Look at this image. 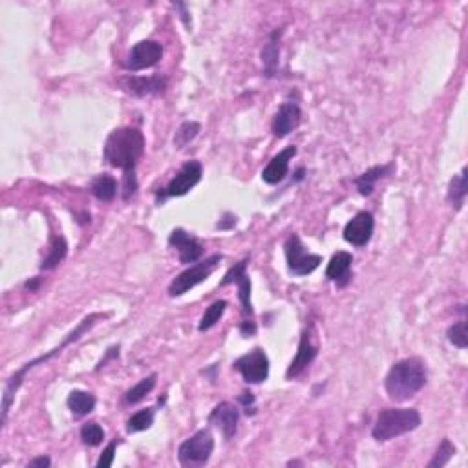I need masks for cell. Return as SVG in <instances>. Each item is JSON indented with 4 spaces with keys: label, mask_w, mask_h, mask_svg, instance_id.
<instances>
[{
    "label": "cell",
    "mask_w": 468,
    "mask_h": 468,
    "mask_svg": "<svg viewBox=\"0 0 468 468\" xmlns=\"http://www.w3.org/2000/svg\"><path fill=\"white\" fill-rule=\"evenodd\" d=\"M202 130V125L196 121H185L183 125L179 126L174 135V146L176 149H183L193 139H196V135Z\"/></svg>",
    "instance_id": "obj_29"
},
{
    "label": "cell",
    "mask_w": 468,
    "mask_h": 468,
    "mask_svg": "<svg viewBox=\"0 0 468 468\" xmlns=\"http://www.w3.org/2000/svg\"><path fill=\"white\" fill-rule=\"evenodd\" d=\"M238 401L243 405V410H246L247 415H255L256 414V406H255V395H252L251 391H243L240 397H238Z\"/></svg>",
    "instance_id": "obj_35"
},
{
    "label": "cell",
    "mask_w": 468,
    "mask_h": 468,
    "mask_svg": "<svg viewBox=\"0 0 468 468\" xmlns=\"http://www.w3.org/2000/svg\"><path fill=\"white\" fill-rule=\"evenodd\" d=\"M68 252V243L64 238H54L52 240V246H50V251L48 255H46V258L43 260V264H40V269H54V267H57L61 262L64 260V256H66Z\"/></svg>",
    "instance_id": "obj_25"
},
{
    "label": "cell",
    "mask_w": 468,
    "mask_h": 468,
    "mask_svg": "<svg viewBox=\"0 0 468 468\" xmlns=\"http://www.w3.org/2000/svg\"><path fill=\"white\" fill-rule=\"evenodd\" d=\"M455 454V446L450 443V439H443L439 444V448L435 452V455L432 458V461L428 463V468H441L448 463L450 459L454 458Z\"/></svg>",
    "instance_id": "obj_30"
},
{
    "label": "cell",
    "mask_w": 468,
    "mask_h": 468,
    "mask_svg": "<svg viewBox=\"0 0 468 468\" xmlns=\"http://www.w3.org/2000/svg\"><path fill=\"white\" fill-rule=\"evenodd\" d=\"M125 88L134 96H158L167 90V79L163 77H132L123 81Z\"/></svg>",
    "instance_id": "obj_19"
},
{
    "label": "cell",
    "mask_w": 468,
    "mask_h": 468,
    "mask_svg": "<svg viewBox=\"0 0 468 468\" xmlns=\"http://www.w3.org/2000/svg\"><path fill=\"white\" fill-rule=\"evenodd\" d=\"M156 379H158V375H156V373H152V375H149L146 379L139 381L137 384H135V386H132L130 390L126 391V393H125L126 405H137L139 401H143V399L149 395L150 391L154 390Z\"/></svg>",
    "instance_id": "obj_26"
},
{
    "label": "cell",
    "mask_w": 468,
    "mask_h": 468,
    "mask_svg": "<svg viewBox=\"0 0 468 468\" xmlns=\"http://www.w3.org/2000/svg\"><path fill=\"white\" fill-rule=\"evenodd\" d=\"M81 439L88 446H99L103 443V439H105V430L97 425V423H86L81 428Z\"/></svg>",
    "instance_id": "obj_31"
},
{
    "label": "cell",
    "mask_w": 468,
    "mask_h": 468,
    "mask_svg": "<svg viewBox=\"0 0 468 468\" xmlns=\"http://www.w3.org/2000/svg\"><path fill=\"white\" fill-rule=\"evenodd\" d=\"M114 357H119V346H114V348L108 349L107 357H105L101 362H99V366H97V370H101V368L105 366V364H107V362L110 361V358H114Z\"/></svg>",
    "instance_id": "obj_38"
},
{
    "label": "cell",
    "mask_w": 468,
    "mask_h": 468,
    "mask_svg": "<svg viewBox=\"0 0 468 468\" xmlns=\"http://www.w3.org/2000/svg\"><path fill=\"white\" fill-rule=\"evenodd\" d=\"M300 121H302V110L299 105L293 101H285L273 119V132L276 137H285L294 128H299Z\"/></svg>",
    "instance_id": "obj_15"
},
{
    "label": "cell",
    "mask_w": 468,
    "mask_h": 468,
    "mask_svg": "<svg viewBox=\"0 0 468 468\" xmlns=\"http://www.w3.org/2000/svg\"><path fill=\"white\" fill-rule=\"evenodd\" d=\"M446 337L455 348L465 349L468 346V335H467V322L465 320H459L454 326H450L448 331H446Z\"/></svg>",
    "instance_id": "obj_32"
},
{
    "label": "cell",
    "mask_w": 468,
    "mask_h": 468,
    "mask_svg": "<svg viewBox=\"0 0 468 468\" xmlns=\"http://www.w3.org/2000/svg\"><path fill=\"white\" fill-rule=\"evenodd\" d=\"M317 355H319V348L311 344L309 335H304L299 344V352H296L293 362H291L289 368H287V372H285V377H287V379H294V377L302 375V373L309 368V364L317 358Z\"/></svg>",
    "instance_id": "obj_17"
},
{
    "label": "cell",
    "mask_w": 468,
    "mask_h": 468,
    "mask_svg": "<svg viewBox=\"0 0 468 468\" xmlns=\"http://www.w3.org/2000/svg\"><path fill=\"white\" fill-rule=\"evenodd\" d=\"M145 154V135L137 128L123 126L112 132L105 143V161L123 174L135 172V165Z\"/></svg>",
    "instance_id": "obj_1"
},
{
    "label": "cell",
    "mask_w": 468,
    "mask_h": 468,
    "mask_svg": "<svg viewBox=\"0 0 468 468\" xmlns=\"http://www.w3.org/2000/svg\"><path fill=\"white\" fill-rule=\"evenodd\" d=\"M161 57H163V46L158 40H141L134 44V48L128 52L125 68L130 72H139V70L156 66Z\"/></svg>",
    "instance_id": "obj_9"
},
{
    "label": "cell",
    "mask_w": 468,
    "mask_h": 468,
    "mask_svg": "<svg viewBox=\"0 0 468 468\" xmlns=\"http://www.w3.org/2000/svg\"><path fill=\"white\" fill-rule=\"evenodd\" d=\"M421 426V414L415 408H384L379 412L372 435L375 441H390Z\"/></svg>",
    "instance_id": "obj_4"
},
{
    "label": "cell",
    "mask_w": 468,
    "mask_h": 468,
    "mask_svg": "<svg viewBox=\"0 0 468 468\" xmlns=\"http://www.w3.org/2000/svg\"><path fill=\"white\" fill-rule=\"evenodd\" d=\"M296 156V146H287L282 152L273 158V160L267 163V167L262 170V179L269 185H276L284 181V178L289 172V161Z\"/></svg>",
    "instance_id": "obj_16"
},
{
    "label": "cell",
    "mask_w": 468,
    "mask_h": 468,
    "mask_svg": "<svg viewBox=\"0 0 468 468\" xmlns=\"http://www.w3.org/2000/svg\"><path fill=\"white\" fill-rule=\"evenodd\" d=\"M352 264H353V256L346 251H338L337 255H333V258L329 260L328 269H326V276L329 280H333L338 287H344L348 284L352 275Z\"/></svg>",
    "instance_id": "obj_18"
},
{
    "label": "cell",
    "mask_w": 468,
    "mask_h": 468,
    "mask_svg": "<svg viewBox=\"0 0 468 468\" xmlns=\"http://www.w3.org/2000/svg\"><path fill=\"white\" fill-rule=\"evenodd\" d=\"M170 246L178 249V256L181 264H194L203 256V246L196 238H193L183 229H174L169 238Z\"/></svg>",
    "instance_id": "obj_14"
},
{
    "label": "cell",
    "mask_w": 468,
    "mask_h": 468,
    "mask_svg": "<svg viewBox=\"0 0 468 468\" xmlns=\"http://www.w3.org/2000/svg\"><path fill=\"white\" fill-rule=\"evenodd\" d=\"M234 370L240 372L243 381L249 384H260L269 377V358L264 349L255 348L234 362Z\"/></svg>",
    "instance_id": "obj_8"
},
{
    "label": "cell",
    "mask_w": 468,
    "mask_h": 468,
    "mask_svg": "<svg viewBox=\"0 0 468 468\" xmlns=\"http://www.w3.org/2000/svg\"><path fill=\"white\" fill-rule=\"evenodd\" d=\"M50 465H52V461H50V458H46V455H40V458H35L31 459L28 463V467H43V468H48Z\"/></svg>",
    "instance_id": "obj_37"
},
{
    "label": "cell",
    "mask_w": 468,
    "mask_h": 468,
    "mask_svg": "<svg viewBox=\"0 0 468 468\" xmlns=\"http://www.w3.org/2000/svg\"><path fill=\"white\" fill-rule=\"evenodd\" d=\"M117 444H119V441H112L110 444H108L107 448L103 450L101 458H99V461H97V467L99 468H107V467H112L114 465V455H116V448Z\"/></svg>",
    "instance_id": "obj_33"
},
{
    "label": "cell",
    "mask_w": 468,
    "mask_h": 468,
    "mask_svg": "<svg viewBox=\"0 0 468 468\" xmlns=\"http://www.w3.org/2000/svg\"><path fill=\"white\" fill-rule=\"evenodd\" d=\"M240 331H241V335H246V337H249V335H255L256 333V324L252 322V320H243V322L240 324Z\"/></svg>",
    "instance_id": "obj_36"
},
{
    "label": "cell",
    "mask_w": 468,
    "mask_h": 468,
    "mask_svg": "<svg viewBox=\"0 0 468 468\" xmlns=\"http://www.w3.org/2000/svg\"><path fill=\"white\" fill-rule=\"evenodd\" d=\"M220 262H222V255H213L205 258L203 262H199V264H196V266L185 269L183 273H179L169 285L170 296H181V294H185L198 284L207 280L209 276L216 271V267L220 266Z\"/></svg>",
    "instance_id": "obj_6"
},
{
    "label": "cell",
    "mask_w": 468,
    "mask_h": 468,
    "mask_svg": "<svg viewBox=\"0 0 468 468\" xmlns=\"http://www.w3.org/2000/svg\"><path fill=\"white\" fill-rule=\"evenodd\" d=\"M238 421H240V410L232 402H220L209 415V423L216 426L225 439H231L232 435L236 434Z\"/></svg>",
    "instance_id": "obj_13"
},
{
    "label": "cell",
    "mask_w": 468,
    "mask_h": 468,
    "mask_svg": "<svg viewBox=\"0 0 468 468\" xmlns=\"http://www.w3.org/2000/svg\"><path fill=\"white\" fill-rule=\"evenodd\" d=\"M465 198H467V169L461 170V174L454 176L448 187V202L455 211L463 207Z\"/></svg>",
    "instance_id": "obj_24"
},
{
    "label": "cell",
    "mask_w": 468,
    "mask_h": 468,
    "mask_svg": "<svg viewBox=\"0 0 468 468\" xmlns=\"http://www.w3.org/2000/svg\"><path fill=\"white\" fill-rule=\"evenodd\" d=\"M108 315L105 313H92L88 315V317H84V319L81 320V324H79L77 328L73 329L72 333L68 335L66 338H64L63 342L59 344L57 348L52 349L50 353H46V355H40V357H37L35 361L28 362V364H24V368H20L19 372L15 373L13 377H11L10 381H8V384H6V390H4V399H2V423L6 421V417H8V412H10L11 405H13V399H15V393L19 391L20 384H22V379L26 377V373L29 372V370H33L35 366H39V364H43V362H48L50 358H54L55 355H59V353L63 352L66 346H70L72 342H75V340H79V338L82 337V335L86 333L88 329L93 328V324L97 322V320L101 319H107Z\"/></svg>",
    "instance_id": "obj_3"
},
{
    "label": "cell",
    "mask_w": 468,
    "mask_h": 468,
    "mask_svg": "<svg viewBox=\"0 0 468 468\" xmlns=\"http://www.w3.org/2000/svg\"><path fill=\"white\" fill-rule=\"evenodd\" d=\"M26 287H28L29 291H35L37 289V287H39V280H33V282H28V284H26Z\"/></svg>",
    "instance_id": "obj_39"
},
{
    "label": "cell",
    "mask_w": 468,
    "mask_h": 468,
    "mask_svg": "<svg viewBox=\"0 0 468 468\" xmlns=\"http://www.w3.org/2000/svg\"><path fill=\"white\" fill-rule=\"evenodd\" d=\"M96 397L88 391L81 390H73L70 395H68V408L72 410V414L75 417H84L90 412H93L96 408Z\"/></svg>",
    "instance_id": "obj_21"
},
{
    "label": "cell",
    "mask_w": 468,
    "mask_h": 468,
    "mask_svg": "<svg viewBox=\"0 0 468 468\" xmlns=\"http://www.w3.org/2000/svg\"><path fill=\"white\" fill-rule=\"evenodd\" d=\"M285 260H287V267L294 276H308L311 275L317 267L322 264V256L313 255L309 252L304 247L302 240L296 234H291L285 240L284 246Z\"/></svg>",
    "instance_id": "obj_7"
},
{
    "label": "cell",
    "mask_w": 468,
    "mask_h": 468,
    "mask_svg": "<svg viewBox=\"0 0 468 468\" xmlns=\"http://www.w3.org/2000/svg\"><path fill=\"white\" fill-rule=\"evenodd\" d=\"M214 452V437L211 430H198L188 439L179 444L178 459L183 467H202L211 459Z\"/></svg>",
    "instance_id": "obj_5"
},
{
    "label": "cell",
    "mask_w": 468,
    "mask_h": 468,
    "mask_svg": "<svg viewBox=\"0 0 468 468\" xmlns=\"http://www.w3.org/2000/svg\"><path fill=\"white\" fill-rule=\"evenodd\" d=\"M393 170V165H381V167H373V169L366 170L364 174L358 176L355 179V185H357L358 193L362 196H370L373 193V188H375V183L381 178L388 176Z\"/></svg>",
    "instance_id": "obj_20"
},
{
    "label": "cell",
    "mask_w": 468,
    "mask_h": 468,
    "mask_svg": "<svg viewBox=\"0 0 468 468\" xmlns=\"http://www.w3.org/2000/svg\"><path fill=\"white\" fill-rule=\"evenodd\" d=\"M225 308H227V302H225V300H216V302H213V304L209 305L207 311L203 313L202 322H199L198 326L199 331H207V329H211L213 326H216V322H220V319H222L223 313H225Z\"/></svg>",
    "instance_id": "obj_28"
},
{
    "label": "cell",
    "mask_w": 468,
    "mask_h": 468,
    "mask_svg": "<svg viewBox=\"0 0 468 468\" xmlns=\"http://www.w3.org/2000/svg\"><path fill=\"white\" fill-rule=\"evenodd\" d=\"M278 31L271 35L269 43L264 46L262 50V63H264V68H266V75L267 77H273L276 73V66H278V55H280V46H278Z\"/></svg>",
    "instance_id": "obj_23"
},
{
    "label": "cell",
    "mask_w": 468,
    "mask_h": 468,
    "mask_svg": "<svg viewBox=\"0 0 468 468\" xmlns=\"http://www.w3.org/2000/svg\"><path fill=\"white\" fill-rule=\"evenodd\" d=\"M203 169L199 161H187L181 167L178 174L170 179V183L165 188V196L169 198H176V196H185L193 187L199 183L202 179Z\"/></svg>",
    "instance_id": "obj_10"
},
{
    "label": "cell",
    "mask_w": 468,
    "mask_h": 468,
    "mask_svg": "<svg viewBox=\"0 0 468 468\" xmlns=\"http://www.w3.org/2000/svg\"><path fill=\"white\" fill-rule=\"evenodd\" d=\"M154 415L156 408H145V410H139L137 414H134L126 423V432L128 434H137V432H143V430H149L150 426L154 425Z\"/></svg>",
    "instance_id": "obj_27"
},
{
    "label": "cell",
    "mask_w": 468,
    "mask_h": 468,
    "mask_svg": "<svg viewBox=\"0 0 468 468\" xmlns=\"http://www.w3.org/2000/svg\"><path fill=\"white\" fill-rule=\"evenodd\" d=\"M373 227H375V222L372 214L366 211L355 214L344 227V240L355 247H364L372 240Z\"/></svg>",
    "instance_id": "obj_11"
},
{
    "label": "cell",
    "mask_w": 468,
    "mask_h": 468,
    "mask_svg": "<svg viewBox=\"0 0 468 468\" xmlns=\"http://www.w3.org/2000/svg\"><path fill=\"white\" fill-rule=\"evenodd\" d=\"M137 190V178L135 172L130 174H123V199H130Z\"/></svg>",
    "instance_id": "obj_34"
},
{
    "label": "cell",
    "mask_w": 468,
    "mask_h": 468,
    "mask_svg": "<svg viewBox=\"0 0 468 468\" xmlns=\"http://www.w3.org/2000/svg\"><path fill=\"white\" fill-rule=\"evenodd\" d=\"M247 260L238 262L236 266L229 269L225 278L222 280V285L236 284L238 285V296H240L241 308H243V315L246 317H252V304H251V280L246 273Z\"/></svg>",
    "instance_id": "obj_12"
},
{
    "label": "cell",
    "mask_w": 468,
    "mask_h": 468,
    "mask_svg": "<svg viewBox=\"0 0 468 468\" xmlns=\"http://www.w3.org/2000/svg\"><path fill=\"white\" fill-rule=\"evenodd\" d=\"M90 190L99 202H112L117 194L116 178L110 174H99L97 178H93Z\"/></svg>",
    "instance_id": "obj_22"
},
{
    "label": "cell",
    "mask_w": 468,
    "mask_h": 468,
    "mask_svg": "<svg viewBox=\"0 0 468 468\" xmlns=\"http://www.w3.org/2000/svg\"><path fill=\"white\" fill-rule=\"evenodd\" d=\"M426 384L425 362L417 357L402 358L390 368L384 388L391 401L405 402L417 395Z\"/></svg>",
    "instance_id": "obj_2"
}]
</instances>
